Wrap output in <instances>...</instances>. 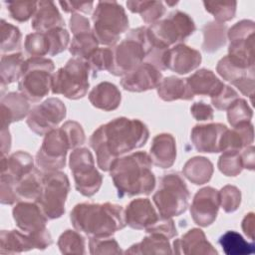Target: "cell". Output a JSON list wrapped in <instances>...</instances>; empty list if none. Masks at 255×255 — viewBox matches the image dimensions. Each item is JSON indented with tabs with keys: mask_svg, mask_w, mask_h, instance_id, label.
Here are the masks:
<instances>
[{
	"mask_svg": "<svg viewBox=\"0 0 255 255\" xmlns=\"http://www.w3.org/2000/svg\"><path fill=\"white\" fill-rule=\"evenodd\" d=\"M226 128L227 127L220 123L194 126L190 132V139L194 148L199 152H220V138Z\"/></svg>",
	"mask_w": 255,
	"mask_h": 255,
	"instance_id": "22",
	"label": "cell"
},
{
	"mask_svg": "<svg viewBox=\"0 0 255 255\" xmlns=\"http://www.w3.org/2000/svg\"><path fill=\"white\" fill-rule=\"evenodd\" d=\"M24 48L30 57H44L49 53V42L45 33L34 32L25 38Z\"/></svg>",
	"mask_w": 255,
	"mask_h": 255,
	"instance_id": "46",
	"label": "cell"
},
{
	"mask_svg": "<svg viewBox=\"0 0 255 255\" xmlns=\"http://www.w3.org/2000/svg\"><path fill=\"white\" fill-rule=\"evenodd\" d=\"M43 172L34 168L15 184V193L19 201H36L42 190Z\"/></svg>",
	"mask_w": 255,
	"mask_h": 255,
	"instance_id": "34",
	"label": "cell"
},
{
	"mask_svg": "<svg viewBox=\"0 0 255 255\" xmlns=\"http://www.w3.org/2000/svg\"><path fill=\"white\" fill-rule=\"evenodd\" d=\"M54 62L45 57H29L26 59L18 90L29 102L38 103L43 100L52 89Z\"/></svg>",
	"mask_w": 255,
	"mask_h": 255,
	"instance_id": "5",
	"label": "cell"
},
{
	"mask_svg": "<svg viewBox=\"0 0 255 255\" xmlns=\"http://www.w3.org/2000/svg\"><path fill=\"white\" fill-rule=\"evenodd\" d=\"M148 137L149 131L144 123L120 117L100 126L90 136L89 143L96 152L100 169L109 171L117 158L140 148Z\"/></svg>",
	"mask_w": 255,
	"mask_h": 255,
	"instance_id": "1",
	"label": "cell"
},
{
	"mask_svg": "<svg viewBox=\"0 0 255 255\" xmlns=\"http://www.w3.org/2000/svg\"><path fill=\"white\" fill-rule=\"evenodd\" d=\"M254 140V128L251 122L241 123L233 128H226L220 138L219 149L224 151H240L252 144Z\"/></svg>",
	"mask_w": 255,
	"mask_h": 255,
	"instance_id": "25",
	"label": "cell"
},
{
	"mask_svg": "<svg viewBox=\"0 0 255 255\" xmlns=\"http://www.w3.org/2000/svg\"><path fill=\"white\" fill-rule=\"evenodd\" d=\"M218 243L226 255H249L255 251L253 242L246 241L241 234L233 230L222 234L219 237Z\"/></svg>",
	"mask_w": 255,
	"mask_h": 255,
	"instance_id": "37",
	"label": "cell"
},
{
	"mask_svg": "<svg viewBox=\"0 0 255 255\" xmlns=\"http://www.w3.org/2000/svg\"><path fill=\"white\" fill-rule=\"evenodd\" d=\"M73 227L90 238L110 237L126 227L125 209L116 203L83 202L70 213Z\"/></svg>",
	"mask_w": 255,
	"mask_h": 255,
	"instance_id": "3",
	"label": "cell"
},
{
	"mask_svg": "<svg viewBox=\"0 0 255 255\" xmlns=\"http://www.w3.org/2000/svg\"><path fill=\"white\" fill-rule=\"evenodd\" d=\"M45 34L49 42V56H56L68 48L70 43V35L64 27L52 29Z\"/></svg>",
	"mask_w": 255,
	"mask_h": 255,
	"instance_id": "48",
	"label": "cell"
},
{
	"mask_svg": "<svg viewBox=\"0 0 255 255\" xmlns=\"http://www.w3.org/2000/svg\"><path fill=\"white\" fill-rule=\"evenodd\" d=\"M11 148V135L9 128L1 130V155H6Z\"/></svg>",
	"mask_w": 255,
	"mask_h": 255,
	"instance_id": "59",
	"label": "cell"
},
{
	"mask_svg": "<svg viewBox=\"0 0 255 255\" xmlns=\"http://www.w3.org/2000/svg\"><path fill=\"white\" fill-rule=\"evenodd\" d=\"M93 29L100 45L113 47L128 29L125 8L117 1H100L92 15Z\"/></svg>",
	"mask_w": 255,
	"mask_h": 255,
	"instance_id": "4",
	"label": "cell"
},
{
	"mask_svg": "<svg viewBox=\"0 0 255 255\" xmlns=\"http://www.w3.org/2000/svg\"><path fill=\"white\" fill-rule=\"evenodd\" d=\"M172 253L192 255V254H218L217 250L207 240L205 233L199 228H191L180 238L173 241Z\"/></svg>",
	"mask_w": 255,
	"mask_h": 255,
	"instance_id": "23",
	"label": "cell"
},
{
	"mask_svg": "<svg viewBox=\"0 0 255 255\" xmlns=\"http://www.w3.org/2000/svg\"><path fill=\"white\" fill-rule=\"evenodd\" d=\"M189 190L178 172H170L159 178L158 187L152 195V201L161 217L179 216L188 207Z\"/></svg>",
	"mask_w": 255,
	"mask_h": 255,
	"instance_id": "6",
	"label": "cell"
},
{
	"mask_svg": "<svg viewBox=\"0 0 255 255\" xmlns=\"http://www.w3.org/2000/svg\"><path fill=\"white\" fill-rule=\"evenodd\" d=\"M239 98L238 93L230 86L224 85L219 93L211 97V104L219 111H226L232 103Z\"/></svg>",
	"mask_w": 255,
	"mask_h": 255,
	"instance_id": "51",
	"label": "cell"
},
{
	"mask_svg": "<svg viewBox=\"0 0 255 255\" xmlns=\"http://www.w3.org/2000/svg\"><path fill=\"white\" fill-rule=\"evenodd\" d=\"M64 26V19L54 2H37V9L31 21V27L33 30L39 33H46L52 29Z\"/></svg>",
	"mask_w": 255,
	"mask_h": 255,
	"instance_id": "27",
	"label": "cell"
},
{
	"mask_svg": "<svg viewBox=\"0 0 255 255\" xmlns=\"http://www.w3.org/2000/svg\"><path fill=\"white\" fill-rule=\"evenodd\" d=\"M13 219L17 227L26 233H39L47 229L49 220L39 205L34 201H19L12 210Z\"/></svg>",
	"mask_w": 255,
	"mask_h": 255,
	"instance_id": "21",
	"label": "cell"
},
{
	"mask_svg": "<svg viewBox=\"0 0 255 255\" xmlns=\"http://www.w3.org/2000/svg\"><path fill=\"white\" fill-rule=\"evenodd\" d=\"M1 29V54L18 53L21 49L22 34L18 27L6 22L4 19L0 23Z\"/></svg>",
	"mask_w": 255,
	"mask_h": 255,
	"instance_id": "40",
	"label": "cell"
},
{
	"mask_svg": "<svg viewBox=\"0 0 255 255\" xmlns=\"http://www.w3.org/2000/svg\"><path fill=\"white\" fill-rule=\"evenodd\" d=\"M113 65L110 74L118 77L131 72L146 55V27H137L128 32L124 40L112 47Z\"/></svg>",
	"mask_w": 255,
	"mask_h": 255,
	"instance_id": "7",
	"label": "cell"
},
{
	"mask_svg": "<svg viewBox=\"0 0 255 255\" xmlns=\"http://www.w3.org/2000/svg\"><path fill=\"white\" fill-rule=\"evenodd\" d=\"M90 70L95 74L102 71H110L113 65L112 47L97 48L86 60Z\"/></svg>",
	"mask_w": 255,
	"mask_h": 255,
	"instance_id": "45",
	"label": "cell"
},
{
	"mask_svg": "<svg viewBox=\"0 0 255 255\" xmlns=\"http://www.w3.org/2000/svg\"><path fill=\"white\" fill-rule=\"evenodd\" d=\"M241 227L244 234L250 240L253 241L254 240V213L253 212H249L248 214L245 215V217L242 220Z\"/></svg>",
	"mask_w": 255,
	"mask_h": 255,
	"instance_id": "58",
	"label": "cell"
},
{
	"mask_svg": "<svg viewBox=\"0 0 255 255\" xmlns=\"http://www.w3.org/2000/svg\"><path fill=\"white\" fill-rule=\"evenodd\" d=\"M70 191V181L62 171L45 172L42 176V190L35 201L49 219L60 218L65 213V203Z\"/></svg>",
	"mask_w": 255,
	"mask_h": 255,
	"instance_id": "10",
	"label": "cell"
},
{
	"mask_svg": "<svg viewBox=\"0 0 255 255\" xmlns=\"http://www.w3.org/2000/svg\"><path fill=\"white\" fill-rule=\"evenodd\" d=\"M254 32L252 20H241L227 30L228 58L243 67H254Z\"/></svg>",
	"mask_w": 255,
	"mask_h": 255,
	"instance_id": "13",
	"label": "cell"
},
{
	"mask_svg": "<svg viewBox=\"0 0 255 255\" xmlns=\"http://www.w3.org/2000/svg\"><path fill=\"white\" fill-rule=\"evenodd\" d=\"M15 181L10 176L1 173L0 201L2 204L11 205L19 202V199L15 193Z\"/></svg>",
	"mask_w": 255,
	"mask_h": 255,
	"instance_id": "53",
	"label": "cell"
},
{
	"mask_svg": "<svg viewBox=\"0 0 255 255\" xmlns=\"http://www.w3.org/2000/svg\"><path fill=\"white\" fill-rule=\"evenodd\" d=\"M217 167L226 176H237L244 168L240 151H224L218 158Z\"/></svg>",
	"mask_w": 255,
	"mask_h": 255,
	"instance_id": "44",
	"label": "cell"
},
{
	"mask_svg": "<svg viewBox=\"0 0 255 255\" xmlns=\"http://www.w3.org/2000/svg\"><path fill=\"white\" fill-rule=\"evenodd\" d=\"M140 242L131 245L126 254H171L172 247L169 238L159 233H147Z\"/></svg>",
	"mask_w": 255,
	"mask_h": 255,
	"instance_id": "32",
	"label": "cell"
},
{
	"mask_svg": "<svg viewBox=\"0 0 255 255\" xmlns=\"http://www.w3.org/2000/svg\"><path fill=\"white\" fill-rule=\"evenodd\" d=\"M185 80L194 96H209L211 98L217 95L225 85L212 71L207 69L197 70Z\"/></svg>",
	"mask_w": 255,
	"mask_h": 255,
	"instance_id": "30",
	"label": "cell"
},
{
	"mask_svg": "<svg viewBox=\"0 0 255 255\" xmlns=\"http://www.w3.org/2000/svg\"><path fill=\"white\" fill-rule=\"evenodd\" d=\"M148 155L155 166L171 167L176 159V144L173 135L170 133L156 134L152 139Z\"/></svg>",
	"mask_w": 255,
	"mask_h": 255,
	"instance_id": "26",
	"label": "cell"
},
{
	"mask_svg": "<svg viewBox=\"0 0 255 255\" xmlns=\"http://www.w3.org/2000/svg\"><path fill=\"white\" fill-rule=\"evenodd\" d=\"M196 30L192 18L179 10L170 12L165 18L146 27L149 41L164 49L181 44L186 38L191 36Z\"/></svg>",
	"mask_w": 255,
	"mask_h": 255,
	"instance_id": "8",
	"label": "cell"
},
{
	"mask_svg": "<svg viewBox=\"0 0 255 255\" xmlns=\"http://www.w3.org/2000/svg\"><path fill=\"white\" fill-rule=\"evenodd\" d=\"M69 26H70V29H71L73 35L92 31L89 19L79 13L72 14V16L69 20Z\"/></svg>",
	"mask_w": 255,
	"mask_h": 255,
	"instance_id": "56",
	"label": "cell"
},
{
	"mask_svg": "<svg viewBox=\"0 0 255 255\" xmlns=\"http://www.w3.org/2000/svg\"><path fill=\"white\" fill-rule=\"evenodd\" d=\"M65 132L67 133V136L70 140L72 149H76L78 147H81L86 140L85 131L83 129V127L75 121H68L64 125L61 126Z\"/></svg>",
	"mask_w": 255,
	"mask_h": 255,
	"instance_id": "52",
	"label": "cell"
},
{
	"mask_svg": "<svg viewBox=\"0 0 255 255\" xmlns=\"http://www.w3.org/2000/svg\"><path fill=\"white\" fill-rule=\"evenodd\" d=\"M33 156L23 150L10 155H1V173L10 176L16 183L34 169Z\"/></svg>",
	"mask_w": 255,
	"mask_h": 255,
	"instance_id": "29",
	"label": "cell"
},
{
	"mask_svg": "<svg viewBox=\"0 0 255 255\" xmlns=\"http://www.w3.org/2000/svg\"><path fill=\"white\" fill-rule=\"evenodd\" d=\"M89 101L93 107L111 112L120 107L122 94L116 85L110 82H102L91 90Z\"/></svg>",
	"mask_w": 255,
	"mask_h": 255,
	"instance_id": "28",
	"label": "cell"
},
{
	"mask_svg": "<svg viewBox=\"0 0 255 255\" xmlns=\"http://www.w3.org/2000/svg\"><path fill=\"white\" fill-rule=\"evenodd\" d=\"M202 49L206 53H214L226 44L227 26L224 23L211 21L206 23L202 29Z\"/></svg>",
	"mask_w": 255,
	"mask_h": 255,
	"instance_id": "36",
	"label": "cell"
},
{
	"mask_svg": "<svg viewBox=\"0 0 255 255\" xmlns=\"http://www.w3.org/2000/svg\"><path fill=\"white\" fill-rule=\"evenodd\" d=\"M219 204L226 213H232L238 209L241 203V191L234 185H225L219 191Z\"/></svg>",
	"mask_w": 255,
	"mask_h": 255,
	"instance_id": "49",
	"label": "cell"
},
{
	"mask_svg": "<svg viewBox=\"0 0 255 255\" xmlns=\"http://www.w3.org/2000/svg\"><path fill=\"white\" fill-rule=\"evenodd\" d=\"M99 43L92 31L74 35L69 46V52L73 58L87 60V58L97 49Z\"/></svg>",
	"mask_w": 255,
	"mask_h": 255,
	"instance_id": "39",
	"label": "cell"
},
{
	"mask_svg": "<svg viewBox=\"0 0 255 255\" xmlns=\"http://www.w3.org/2000/svg\"><path fill=\"white\" fill-rule=\"evenodd\" d=\"M48 229L39 233H26L16 229L2 230L0 233V253L17 254L33 249L45 250L52 244Z\"/></svg>",
	"mask_w": 255,
	"mask_h": 255,
	"instance_id": "15",
	"label": "cell"
},
{
	"mask_svg": "<svg viewBox=\"0 0 255 255\" xmlns=\"http://www.w3.org/2000/svg\"><path fill=\"white\" fill-rule=\"evenodd\" d=\"M90 253L98 254H122L124 253L116 239L110 237L90 238L89 240Z\"/></svg>",
	"mask_w": 255,
	"mask_h": 255,
	"instance_id": "50",
	"label": "cell"
},
{
	"mask_svg": "<svg viewBox=\"0 0 255 255\" xmlns=\"http://www.w3.org/2000/svg\"><path fill=\"white\" fill-rule=\"evenodd\" d=\"M94 2H76V1H59V5L66 13H85L89 14L93 10Z\"/></svg>",
	"mask_w": 255,
	"mask_h": 255,
	"instance_id": "55",
	"label": "cell"
},
{
	"mask_svg": "<svg viewBox=\"0 0 255 255\" xmlns=\"http://www.w3.org/2000/svg\"><path fill=\"white\" fill-rule=\"evenodd\" d=\"M218 75L231 85L236 87L242 95L247 96L253 101L254 88H255V77L254 67L246 68L232 62L228 56L221 58L216 66Z\"/></svg>",
	"mask_w": 255,
	"mask_h": 255,
	"instance_id": "16",
	"label": "cell"
},
{
	"mask_svg": "<svg viewBox=\"0 0 255 255\" xmlns=\"http://www.w3.org/2000/svg\"><path fill=\"white\" fill-rule=\"evenodd\" d=\"M204 8L207 12L213 15L216 22L224 23L232 20L236 14L237 2L225 1V2H214L204 1Z\"/></svg>",
	"mask_w": 255,
	"mask_h": 255,
	"instance_id": "42",
	"label": "cell"
},
{
	"mask_svg": "<svg viewBox=\"0 0 255 255\" xmlns=\"http://www.w3.org/2000/svg\"><path fill=\"white\" fill-rule=\"evenodd\" d=\"M240 156L243 164V168L254 170L255 157H254V146L252 144L244 147L240 150Z\"/></svg>",
	"mask_w": 255,
	"mask_h": 255,
	"instance_id": "57",
	"label": "cell"
},
{
	"mask_svg": "<svg viewBox=\"0 0 255 255\" xmlns=\"http://www.w3.org/2000/svg\"><path fill=\"white\" fill-rule=\"evenodd\" d=\"M91 70L85 60L71 58L64 67L53 75L51 92L63 95L70 100L84 98L89 90V74Z\"/></svg>",
	"mask_w": 255,
	"mask_h": 255,
	"instance_id": "9",
	"label": "cell"
},
{
	"mask_svg": "<svg viewBox=\"0 0 255 255\" xmlns=\"http://www.w3.org/2000/svg\"><path fill=\"white\" fill-rule=\"evenodd\" d=\"M160 217L148 198L133 199L125 209L127 225L135 230H144L147 232Z\"/></svg>",
	"mask_w": 255,
	"mask_h": 255,
	"instance_id": "19",
	"label": "cell"
},
{
	"mask_svg": "<svg viewBox=\"0 0 255 255\" xmlns=\"http://www.w3.org/2000/svg\"><path fill=\"white\" fill-rule=\"evenodd\" d=\"M66 115V106L60 99L48 98L31 109L26 123L34 133L45 135L56 128Z\"/></svg>",
	"mask_w": 255,
	"mask_h": 255,
	"instance_id": "14",
	"label": "cell"
},
{
	"mask_svg": "<svg viewBox=\"0 0 255 255\" xmlns=\"http://www.w3.org/2000/svg\"><path fill=\"white\" fill-rule=\"evenodd\" d=\"M69 166L79 193L91 197L100 190L103 176L96 168L94 156L88 148L78 147L74 149L70 154Z\"/></svg>",
	"mask_w": 255,
	"mask_h": 255,
	"instance_id": "11",
	"label": "cell"
},
{
	"mask_svg": "<svg viewBox=\"0 0 255 255\" xmlns=\"http://www.w3.org/2000/svg\"><path fill=\"white\" fill-rule=\"evenodd\" d=\"M219 207L218 190L211 186L203 187L195 193L190 205L192 220L201 227H207L215 221Z\"/></svg>",
	"mask_w": 255,
	"mask_h": 255,
	"instance_id": "17",
	"label": "cell"
},
{
	"mask_svg": "<svg viewBox=\"0 0 255 255\" xmlns=\"http://www.w3.org/2000/svg\"><path fill=\"white\" fill-rule=\"evenodd\" d=\"M226 111L228 123L232 128L241 123L251 122L253 116L252 109L249 107L248 103L240 98L235 100Z\"/></svg>",
	"mask_w": 255,
	"mask_h": 255,
	"instance_id": "43",
	"label": "cell"
},
{
	"mask_svg": "<svg viewBox=\"0 0 255 255\" xmlns=\"http://www.w3.org/2000/svg\"><path fill=\"white\" fill-rule=\"evenodd\" d=\"M57 245L62 254H85L86 241L77 230L68 229L58 238Z\"/></svg>",
	"mask_w": 255,
	"mask_h": 255,
	"instance_id": "41",
	"label": "cell"
},
{
	"mask_svg": "<svg viewBox=\"0 0 255 255\" xmlns=\"http://www.w3.org/2000/svg\"><path fill=\"white\" fill-rule=\"evenodd\" d=\"M202 57L199 51L185 45L177 44L170 47L164 57L165 69L178 75L188 74L197 69L201 63Z\"/></svg>",
	"mask_w": 255,
	"mask_h": 255,
	"instance_id": "20",
	"label": "cell"
},
{
	"mask_svg": "<svg viewBox=\"0 0 255 255\" xmlns=\"http://www.w3.org/2000/svg\"><path fill=\"white\" fill-rule=\"evenodd\" d=\"M30 102L21 94L10 92L2 96L1 107V130L7 129L12 123L19 122L27 117L31 111Z\"/></svg>",
	"mask_w": 255,
	"mask_h": 255,
	"instance_id": "24",
	"label": "cell"
},
{
	"mask_svg": "<svg viewBox=\"0 0 255 255\" xmlns=\"http://www.w3.org/2000/svg\"><path fill=\"white\" fill-rule=\"evenodd\" d=\"M72 149L70 140L62 127L56 128L44 135L42 145L36 153L35 162L43 172L59 171L66 164V155Z\"/></svg>",
	"mask_w": 255,
	"mask_h": 255,
	"instance_id": "12",
	"label": "cell"
},
{
	"mask_svg": "<svg viewBox=\"0 0 255 255\" xmlns=\"http://www.w3.org/2000/svg\"><path fill=\"white\" fill-rule=\"evenodd\" d=\"M190 114L199 122L211 121L214 117V111L212 107L203 102H196L190 107Z\"/></svg>",
	"mask_w": 255,
	"mask_h": 255,
	"instance_id": "54",
	"label": "cell"
},
{
	"mask_svg": "<svg viewBox=\"0 0 255 255\" xmlns=\"http://www.w3.org/2000/svg\"><path fill=\"white\" fill-rule=\"evenodd\" d=\"M25 61L26 60L21 52L2 55L0 63V80L2 88L20 80Z\"/></svg>",
	"mask_w": 255,
	"mask_h": 255,
	"instance_id": "35",
	"label": "cell"
},
{
	"mask_svg": "<svg viewBox=\"0 0 255 255\" xmlns=\"http://www.w3.org/2000/svg\"><path fill=\"white\" fill-rule=\"evenodd\" d=\"M156 90L158 97L165 102H172L176 100L190 101L194 98L186 80L174 76L162 79Z\"/></svg>",
	"mask_w": 255,
	"mask_h": 255,
	"instance_id": "31",
	"label": "cell"
},
{
	"mask_svg": "<svg viewBox=\"0 0 255 255\" xmlns=\"http://www.w3.org/2000/svg\"><path fill=\"white\" fill-rule=\"evenodd\" d=\"M5 4L10 17L17 22L28 21L37 9V2L34 1H9Z\"/></svg>",
	"mask_w": 255,
	"mask_h": 255,
	"instance_id": "47",
	"label": "cell"
},
{
	"mask_svg": "<svg viewBox=\"0 0 255 255\" xmlns=\"http://www.w3.org/2000/svg\"><path fill=\"white\" fill-rule=\"evenodd\" d=\"M212 162L204 156L189 158L182 168V174L193 184L202 185L207 183L213 174Z\"/></svg>",
	"mask_w": 255,
	"mask_h": 255,
	"instance_id": "33",
	"label": "cell"
},
{
	"mask_svg": "<svg viewBox=\"0 0 255 255\" xmlns=\"http://www.w3.org/2000/svg\"><path fill=\"white\" fill-rule=\"evenodd\" d=\"M128 9L137 13L145 24H153L161 19L165 13V7L161 1H127Z\"/></svg>",
	"mask_w": 255,
	"mask_h": 255,
	"instance_id": "38",
	"label": "cell"
},
{
	"mask_svg": "<svg viewBox=\"0 0 255 255\" xmlns=\"http://www.w3.org/2000/svg\"><path fill=\"white\" fill-rule=\"evenodd\" d=\"M162 80L160 70L149 63L143 62L131 72L124 75L121 86L124 90L132 93H141L156 89Z\"/></svg>",
	"mask_w": 255,
	"mask_h": 255,
	"instance_id": "18",
	"label": "cell"
},
{
	"mask_svg": "<svg viewBox=\"0 0 255 255\" xmlns=\"http://www.w3.org/2000/svg\"><path fill=\"white\" fill-rule=\"evenodd\" d=\"M151 166V159L144 151L132 152L117 158L109 171L118 190V196L150 194L155 186V176Z\"/></svg>",
	"mask_w": 255,
	"mask_h": 255,
	"instance_id": "2",
	"label": "cell"
}]
</instances>
